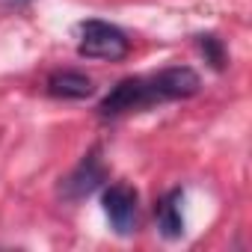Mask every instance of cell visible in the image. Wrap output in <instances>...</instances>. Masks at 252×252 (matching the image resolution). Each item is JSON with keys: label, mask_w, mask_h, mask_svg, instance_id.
I'll return each mask as SVG.
<instances>
[{"label": "cell", "mask_w": 252, "mask_h": 252, "mask_svg": "<svg viewBox=\"0 0 252 252\" xmlns=\"http://www.w3.org/2000/svg\"><path fill=\"white\" fill-rule=\"evenodd\" d=\"M155 104H160V95L155 89L152 74L149 77H125L101 98L98 113L104 119H116V116L137 113V110H146V107H155Z\"/></svg>", "instance_id": "cell-1"}, {"label": "cell", "mask_w": 252, "mask_h": 252, "mask_svg": "<svg viewBox=\"0 0 252 252\" xmlns=\"http://www.w3.org/2000/svg\"><path fill=\"white\" fill-rule=\"evenodd\" d=\"M3 3H6V6H15V9H18V6H27L30 0H3Z\"/></svg>", "instance_id": "cell-9"}, {"label": "cell", "mask_w": 252, "mask_h": 252, "mask_svg": "<svg viewBox=\"0 0 252 252\" xmlns=\"http://www.w3.org/2000/svg\"><path fill=\"white\" fill-rule=\"evenodd\" d=\"M80 57H89V60H125L131 51V39L125 36L116 24L110 21H83L80 24V45H77Z\"/></svg>", "instance_id": "cell-2"}, {"label": "cell", "mask_w": 252, "mask_h": 252, "mask_svg": "<svg viewBox=\"0 0 252 252\" xmlns=\"http://www.w3.org/2000/svg\"><path fill=\"white\" fill-rule=\"evenodd\" d=\"M152 80H155V89L160 95V104L163 101H178V98H193L202 86L199 74L190 65H169V68L152 74Z\"/></svg>", "instance_id": "cell-5"}, {"label": "cell", "mask_w": 252, "mask_h": 252, "mask_svg": "<svg viewBox=\"0 0 252 252\" xmlns=\"http://www.w3.org/2000/svg\"><path fill=\"white\" fill-rule=\"evenodd\" d=\"M101 181H104V163H101V158H98V149H92V152L63 178L60 193H63L65 199H71V202H80V199L92 196V193L101 187Z\"/></svg>", "instance_id": "cell-3"}, {"label": "cell", "mask_w": 252, "mask_h": 252, "mask_svg": "<svg viewBox=\"0 0 252 252\" xmlns=\"http://www.w3.org/2000/svg\"><path fill=\"white\" fill-rule=\"evenodd\" d=\"M104 217L119 234H131L137 225V193L128 184H110L101 196Z\"/></svg>", "instance_id": "cell-4"}, {"label": "cell", "mask_w": 252, "mask_h": 252, "mask_svg": "<svg viewBox=\"0 0 252 252\" xmlns=\"http://www.w3.org/2000/svg\"><path fill=\"white\" fill-rule=\"evenodd\" d=\"M48 92H51L54 98L83 101V98H89V95L95 92V83H92V77L65 68V71H54V74L48 77Z\"/></svg>", "instance_id": "cell-6"}, {"label": "cell", "mask_w": 252, "mask_h": 252, "mask_svg": "<svg viewBox=\"0 0 252 252\" xmlns=\"http://www.w3.org/2000/svg\"><path fill=\"white\" fill-rule=\"evenodd\" d=\"M181 190H172L166 193L160 202H158V228L166 240H175L184 234V214H181Z\"/></svg>", "instance_id": "cell-7"}, {"label": "cell", "mask_w": 252, "mask_h": 252, "mask_svg": "<svg viewBox=\"0 0 252 252\" xmlns=\"http://www.w3.org/2000/svg\"><path fill=\"white\" fill-rule=\"evenodd\" d=\"M199 45H202L205 57L211 60V65H214V68H222V63H225V54H222V45H220V39H217V36H199Z\"/></svg>", "instance_id": "cell-8"}]
</instances>
